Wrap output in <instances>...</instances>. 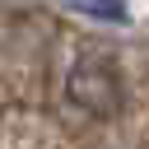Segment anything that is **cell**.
<instances>
[{"label": "cell", "mask_w": 149, "mask_h": 149, "mask_svg": "<svg viewBox=\"0 0 149 149\" xmlns=\"http://www.w3.org/2000/svg\"><path fill=\"white\" fill-rule=\"evenodd\" d=\"M70 102L88 116H112L121 107V74L107 56H84L70 70Z\"/></svg>", "instance_id": "obj_1"}, {"label": "cell", "mask_w": 149, "mask_h": 149, "mask_svg": "<svg viewBox=\"0 0 149 149\" xmlns=\"http://www.w3.org/2000/svg\"><path fill=\"white\" fill-rule=\"evenodd\" d=\"M74 9H88V14H102V19H126L121 0H70Z\"/></svg>", "instance_id": "obj_2"}]
</instances>
